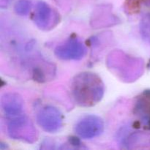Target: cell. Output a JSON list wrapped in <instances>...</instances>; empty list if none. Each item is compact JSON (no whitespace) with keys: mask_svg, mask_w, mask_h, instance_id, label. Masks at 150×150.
I'll use <instances>...</instances> for the list:
<instances>
[{"mask_svg":"<svg viewBox=\"0 0 150 150\" xmlns=\"http://www.w3.org/2000/svg\"><path fill=\"white\" fill-rule=\"evenodd\" d=\"M102 10V9H101ZM98 10L97 13H94L92 16V26L95 28H102L106 26H112L117 23V18L107 9L105 10Z\"/></svg>","mask_w":150,"mask_h":150,"instance_id":"11","label":"cell"},{"mask_svg":"<svg viewBox=\"0 0 150 150\" xmlns=\"http://www.w3.org/2000/svg\"><path fill=\"white\" fill-rule=\"evenodd\" d=\"M139 31L142 40L150 45V13H145L141 18Z\"/></svg>","mask_w":150,"mask_h":150,"instance_id":"13","label":"cell"},{"mask_svg":"<svg viewBox=\"0 0 150 150\" xmlns=\"http://www.w3.org/2000/svg\"><path fill=\"white\" fill-rule=\"evenodd\" d=\"M11 1H13V0H0L1 8H4V7H7V6L10 4V3L11 2Z\"/></svg>","mask_w":150,"mask_h":150,"instance_id":"15","label":"cell"},{"mask_svg":"<svg viewBox=\"0 0 150 150\" xmlns=\"http://www.w3.org/2000/svg\"><path fill=\"white\" fill-rule=\"evenodd\" d=\"M32 4L29 0H19L14 6V11L20 16H26L29 13Z\"/></svg>","mask_w":150,"mask_h":150,"instance_id":"14","label":"cell"},{"mask_svg":"<svg viewBox=\"0 0 150 150\" xmlns=\"http://www.w3.org/2000/svg\"><path fill=\"white\" fill-rule=\"evenodd\" d=\"M38 125L47 133L59 131L63 126L64 118L61 111L54 105H45L38 110L36 114Z\"/></svg>","mask_w":150,"mask_h":150,"instance_id":"4","label":"cell"},{"mask_svg":"<svg viewBox=\"0 0 150 150\" xmlns=\"http://www.w3.org/2000/svg\"><path fill=\"white\" fill-rule=\"evenodd\" d=\"M106 65L108 70L122 81H136L144 71V62L142 58L114 50L108 55Z\"/></svg>","mask_w":150,"mask_h":150,"instance_id":"2","label":"cell"},{"mask_svg":"<svg viewBox=\"0 0 150 150\" xmlns=\"http://www.w3.org/2000/svg\"><path fill=\"white\" fill-rule=\"evenodd\" d=\"M0 106L4 118L14 117L25 113L24 101L19 94L6 92L1 96Z\"/></svg>","mask_w":150,"mask_h":150,"instance_id":"9","label":"cell"},{"mask_svg":"<svg viewBox=\"0 0 150 150\" xmlns=\"http://www.w3.org/2000/svg\"><path fill=\"white\" fill-rule=\"evenodd\" d=\"M71 94L78 105L92 107L102 100L105 86L101 78L92 72H81L74 76L71 82Z\"/></svg>","mask_w":150,"mask_h":150,"instance_id":"1","label":"cell"},{"mask_svg":"<svg viewBox=\"0 0 150 150\" xmlns=\"http://www.w3.org/2000/svg\"><path fill=\"white\" fill-rule=\"evenodd\" d=\"M122 145L125 149H139L150 146V133L146 132H131L122 139Z\"/></svg>","mask_w":150,"mask_h":150,"instance_id":"10","label":"cell"},{"mask_svg":"<svg viewBox=\"0 0 150 150\" xmlns=\"http://www.w3.org/2000/svg\"><path fill=\"white\" fill-rule=\"evenodd\" d=\"M7 133L12 139L33 144L38 139V132L29 117L21 114L5 118Z\"/></svg>","mask_w":150,"mask_h":150,"instance_id":"3","label":"cell"},{"mask_svg":"<svg viewBox=\"0 0 150 150\" xmlns=\"http://www.w3.org/2000/svg\"><path fill=\"white\" fill-rule=\"evenodd\" d=\"M133 115L141 127L150 130V90L144 91L136 98Z\"/></svg>","mask_w":150,"mask_h":150,"instance_id":"8","label":"cell"},{"mask_svg":"<svg viewBox=\"0 0 150 150\" xmlns=\"http://www.w3.org/2000/svg\"><path fill=\"white\" fill-rule=\"evenodd\" d=\"M143 7H150V0H125L124 10L127 14H137Z\"/></svg>","mask_w":150,"mask_h":150,"instance_id":"12","label":"cell"},{"mask_svg":"<svg viewBox=\"0 0 150 150\" xmlns=\"http://www.w3.org/2000/svg\"><path fill=\"white\" fill-rule=\"evenodd\" d=\"M86 46L76 35H72L63 43L57 45L54 54L62 60H80L86 54Z\"/></svg>","mask_w":150,"mask_h":150,"instance_id":"6","label":"cell"},{"mask_svg":"<svg viewBox=\"0 0 150 150\" xmlns=\"http://www.w3.org/2000/svg\"><path fill=\"white\" fill-rule=\"evenodd\" d=\"M59 14L43 1H38L35 6L33 21L36 26L42 31H49L59 23Z\"/></svg>","mask_w":150,"mask_h":150,"instance_id":"5","label":"cell"},{"mask_svg":"<svg viewBox=\"0 0 150 150\" xmlns=\"http://www.w3.org/2000/svg\"><path fill=\"white\" fill-rule=\"evenodd\" d=\"M104 122L96 115H87L77 122L74 131L81 139H92L100 136L104 131Z\"/></svg>","mask_w":150,"mask_h":150,"instance_id":"7","label":"cell"}]
</instances>
